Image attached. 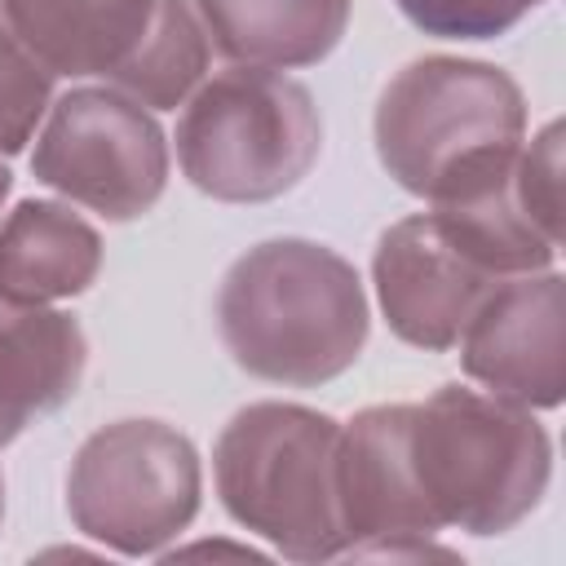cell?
I'll return each instance as SVG.
<instances>
[{"label":"cell","instance_id":"cell-10","mask_svg":"<svg viewBox=\"0 0 566 566\" xmlns=\"http://www.w3.org/2000/svg\"><path fill=\"white\" fill-rule=\"evenodd\" d=\"M84 376V332L71 314L0 301V447L57 411Z\"/></svg>","mask_w":566,"mask_h":566},{"label":"cell","instance_id":"cell-5","mask_svg":"<svg viewBox=\"0 0 566 566\" xmlns=\"http://www.w3.org/2000/svg\"><path fill=\"white\" fill-rule=\"evenodd\" d=\"M323 146L305 84L270 66L212 75L177 119V159L190 186L226 203H265L292 190Z\"/></svg>","mask_w":566,"mask_h":566},{"label":"cell","instance_id":"cell-17","mask_svg":"<svg viewBox=\"0 0 566 566\" xmlns=\"http://www.w3.org/2000/svg\"><path fill=\"white\" fill-rule=\"evenodd\" d=\"M256 557L252 548H234V544H195V548H181V553H168V562L172 557Z\"/></svg>","mask_w":566,"mask_h":566},{"label":"cell","instance_id":"cell-15","mask_svg":"<svg viewBox=\"0 0 566 566\" xmlns=\"http://www.w3.org/2000/svg\"><path fill=\"white\" fill-rule=\"evenodd\" d=\"M53 93V71L13 35L0 13V150L13 155L35 133Z\"/></svg>","mask_w":566,"mask_h":566},{"label":"cell","instance_id":"cell-2","mask_svg":"<svg viewBox=\"0 0 566 566\" xmlns=\"http://www.w3.org/2000/svg\"><path fill=\"white\" fill-rule=\"evenodd\" d=\"M402 455L420 517L433 531L500 535L522 522L548 486V433L526 407L442 385L424 402H407Z\"/></svg>","mask_w":566,"mask_h":566},{"label":"cell","instance_id":"cell-6","mask_svg":"<svg viewBox=\"0 0 566 566\" xmlns=\"http://www.w3.org/2000/svg\"><path fill=\"white\" fill-rule=\"evenodd\" d=\"M66 509L84 535L115 553H155L199 509V455L164 420H115L75 451Z\"/></svg>","mask_w":566,"mask_h":566},{"label":"cell","instance_id":"cell-12","mask_svg":"<svg viewBox=\"0 0 566 566\" xmlns=\"http://www.w3.org/2000/svg\"><path fill=\"white\" fill-rule=\"evenodd\" d=\"M102 239L62 203L27 199L0 221V301L44 305L97 279Z\"/></svg>","mask_w":566,"mask_h":566},{"label":"cell","instance_id":"cell-19","mask_svg":"<svg viewBox=\"0 0 566 566\" xmlns=\"http://www.w3.org/2000/svg\"><path fill=\"white\" fill-rule=\"evenodd\" d=\"M0 517H4V478H0Z\"/></svg>","mask_w":566,"mask_h":566},{"label":"cell","instance_id":"cell-14","mask_svg":"<svg viewBox=\"0 0 566 566\" xmlns=\"http://www.w3.org/2000/svg\"><path fill=\"white\" fill-rule=\"evenodd\" d=\"M208 66V31L186 0H155L146 35L111 71L119 93L142 106H177Z\"/></svg>","mask_w":566,"mask_h":566},{"label":"cell","instance_id":"cell-7","mask_svg":"<svg viewBox=\"0 0 566 566\" xmlns=\"http://www.w3.org/2000/svg\"><path fill=\"white\" fill-rule=\"evenodd\" d=\"M31 172L111 221H133L164 195L168 146L128 93L75 88L49 111Z\"/></svg>","mask_w":566,"mask_h":566},{"label":"cell","instance_id":"cell-1","mask_svg":"<svg viewBox=\"0 0 566 566\" xmlns=\"http://www.w3.org/2000/svg\"><path fill=\"white\" fill-rule=\"evenodd\" d=\"M217 327L230 358L274 385H323L367 340V296L345 256L310 239L248 248L221 279Z\"/></svg>","mask_w":566,"mask_h":566},{"label":"cell","instance_id":"cell-8","mask_svg":"<svg viewBox=\"0 0 566 566\" xmlns=\"http://www.w3.org/2000/svg\"><path fill=\"white\" fill-rule=\"evenodd\" d=\"M464 371L517 407H557L566 389V292L562 274L495 283L460 332Z\"/></svg>","mask_w":566,"mask_h":566},{"label":"cell","instance_id":"cell-9","mask_svg":"<svg viewBox=\"0 0 566 566\" xmlns=\"http://www.w3.org/2000/svg\"><path fill=\"white\" fill-rule=\"evenodd\" d=\"M371 274L389 327L416 349H451L473 310L500 283L447 239L433 212L389 226L376 243Z\"/></svg>","mask_w":566,"mask_h":566},{"label":"cell","instance_id":"cell-3","mask_svg":"<svg viewBox=\"0 0 566 566\" xmlns=\"http://www.w3.org/2000/svg\"><path fill=\"white\" fill-rule=\"evenodd\" d=\"M336 442L340 424L296 402H252L234 411L212 451L221 504L296 562L340 557Z\"/></svg>","mask_w":566,"mask_h":566},{"label":"cell","instance_id":"cell-4","mask_svg":"<svg viewBox=\"0 0 566 566\" xmlns=\"http://www.w3.org/2000/svg\"><path fill=\"white\" fill-rule=\"evenodd\" d=\"M522 88L500 66L464 57H420L376 102V155L402 190L424 199L522 146Z\"/></svg>","mask_w":566,"mask_h":566},{"label":"cell","instance_id":"cell-16","mask_svg":"<svg viewBox=\"0 0 566 566\" xmlns=\"http://www.w3.org/2000/svg\"><path fill=\"white\" fill-rule=\"evenodd\" d=\"M544 0H398V9L429 35L447 40H486L522 22Z\"/></svg>","mask_w":566,"mask_h":566},{"label":"cell","instance_id":"cell-11","mask_svg":"<svg viewBox=\"0 0 566 566\" xmlns=\"http://www.w3.org/2000/svg\"><path fill=\"white\" fill-rule=\"evenodd\" d=\"M0 13L53 75H111L146 35L155 0H0Z\"/></svg>","mask_w":566,"mask_h":566},{"label":"cell","instance_id":"cell-18","mask_svg":"<svg viewBox=\"0 0 566 566\" xmlns=\"http://www.w3.org/2000/svg\"><path fill=\"white\" fill-rule=\"evenodd\" d=\"M4 195H9V168L0 164V199H4Z\"/></svg>","mask_w":566,"mask_h":566},{"label":"cell","instance_id":"cell-13","mask_svg":"<svg viewBox=\"0 0 566 566\" xmlns=\"http://www.w3.org/2000/svg\"><path fill=\"white\" fill-rule=\"evenodd\" d=\"M212 44L243 66H310L336 49L349 0H195Z\"/></svg>","mask_w":566,"mask_h":566}]
</instances>
